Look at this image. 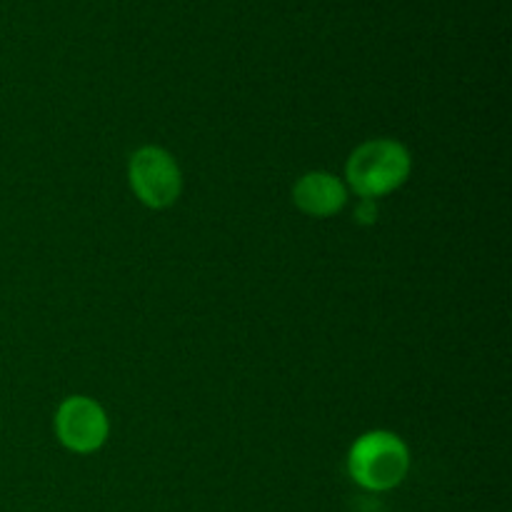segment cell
<instances>
[{
    "label": "cell",
    "mask_w": 512,
    "mask_h": 512,
    "mask_svg": "<svg viewBox=\"0 0 512 512\" xmlns=\"http://www.w3.org/2000/svg\"><path fill=\"white\" fill-rule=\"evenodd\" d=\"M413 173V155L403 143L375 138L358 145L345 163V180L363 200L383 198L408 183Z\"/></svg>",
    "instance_id": "6da1fadb"
},
{
    "label": "cell",
    "mask_w": 512,
    "mask_h": 512,
    "mask_svg": "<svg viewBox=\"0 0 512 512\" xmlns=\"http://www.w3.org/2000/svg\"><path fill=\"white\" fill-rule=\"evenodd\" d=\"M348 473L360 488L373 493L398 488L410 473L408 445L390 430H370L350 448Z\"/></svg>",
    "instance_id": "7a4b0ae2"
},
{
    "label": "cell",
    "mask_w": 512,
    "mask_h": 512,
    "mask_svg": "<svg viewBox=\"0 0 512 512\" xmlns=\"http://www.w3.org/2000/svg\"><path fill=\"white\" fill-rule=\"evenodd\" d=\"M128 180L140 203L153 210L170 208L183 193V173L178 163L158 145H145L130 155Z\"/></svg>",
    "instance_id": "3957f363"
},
{
    "label": "cell",
    "mask_w": 512,
    "mask_h": 512,
    "mask_svg": "<svg viewBox=\"0 0 512 512\" xmlns=\"http://www.w3.org/2000/svg\"><path fill=\"white\" fill-rule=\"evenodd\" d=\"M55 433L68 450L78 455H90L103 448L108 440V415L93 398L73 395V398H65L55 413Z\"/></svg>",
    "instance_id": "277c9868"
},
{
    "label": "cell",
    "mask_w": 512,
    "mask_h": 512,
    "mask_svg": "<svg viewBox=\"0 0 512 512\" xmlns=\"http://www.w3.org/2000/svg\"><path fill=\"white\" fill-rule=\"evenodd\" d=\"M293 203L310 218H333L348 203V188L333 173L313 170L293 185Z\"/></svg>",
    "instance_id": "5b68a950"
},
{
    "label": "cell",
    "mask_w": 512,
    "mask_h": 512,
    "mask_svg": "<svg viewBox=\"0 0 512 512\" xmlns=\"http://www.w3.org/2000/svg\"><path fill=\"white\" fill-rule=\"evenodd\" d=\"M375 215H378V208H375V200H363L358 208V218L363 223H375Z\"/></svg>",
    "instance_id": "8992f818"
}]
</instances>
